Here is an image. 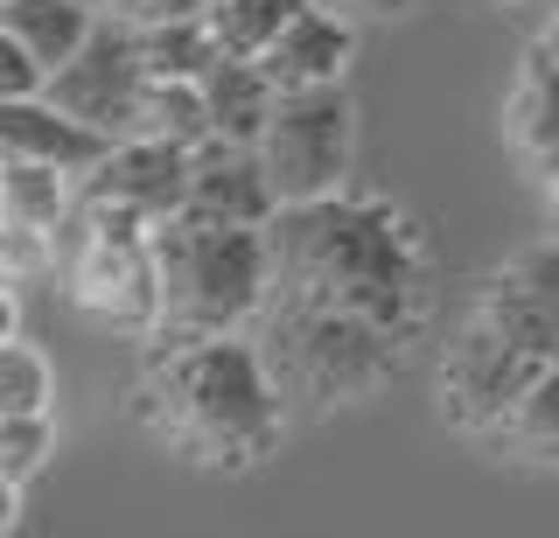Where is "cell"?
Returning <instances> with one entry per match:
<instances>
[{"mask_svg": "<svg viewBox=\"0 0 559 538\" xmlns=\"http://www.w3.org/2000/svg\"><path fill=\"white\" fill-rule=\"evenodd\" d=\"M273 246V301L364 315L413 336L427 315V246L413 217L378 196H322L280 203L266 224Z\"/></svg>", "mask_w": 559, "mask_h": 538, "instance_id": "6da1fadb", "label": "cell"}, {"mask_svg": "<svg viewBox=\"0 0 559 538\" xmlns=\"http://www.w3.org/2000/svg\"><path fill=\"white\" fill-rule=\"evenodd\" d=\"M0 28L22 36L43 71H57V63H70L84 49V36L98 28V8H84V0H0Z\"/></svg>", "mask_w": 559, "mask_h": 538, "instance_id": "9a60e30c", "label": "cell"}, {"mask_svg": "<svg viewBox=\"0 0 559 538\" xmlns=\"http://www.w3.org/2000/svg\"><path fill=\"white\" fill-rule=\"evenodd\" d=\"M329 8H349V14H406L413 0H329Z\"/></svg>", "mask_w": 559, "mask_h": 538, "instance_id": "cb8c5ba5", "label": "cell"}, {"mask_svg": "<svg viewBox=\"0 0 559 538\" xmlns=\"http://www.w3.org/2000/svg\"><path fill=\"white\" fill-rule=\"evenodd\" d=\"M43 84H49V71L28 57V43L0 28V98H35Z\"/></svg>", "mask_w": 559, "mask_h": 538, "instance_id": "7402d4cb", "label": "cell"}, {"mask_svg": "<svg viewBox=\"0 0 559 538\" xmlns=\"http://www.w3.org/2000/svg\"><path fill=\"white\" fill-rule=\"evenodd\" d=\"M189 211L231 217V224H273L280 196H273V182H266L259 147H238V141L189 147Z\"/></svg>", "mask_w": 559, "mask_h": 538, "instance_id": "7c38bea8", "label": "cell"}, {"mask_svg": "<svg viewBox=\"0 0 559 538\" xmlns=\"http://www.w3.org/2000/svg\"><path fill=\"white\" fill-rule=\"evenodd\" d=\"M154 280H162L154 336H238L273 301L266 224H231L210 211L162 217L154 224Z\"/></svg>", "mask_w": 559, "mask_h": 538, "instance_id": "3957f363", "label": "cell"}, {"mask_svg": "<svg viewBox=\"0 0 559 538\" xmlns=\"http://www.w3.org/2000/svg\"><path fill=\"white\" fill-rule=\"evenodd\" d=\"M538 49H546V57H559V8L546 14V28H538Z\"/></svg>", "mask_w": 559, "mask_h": 538, "instance_id": "484cf974", "label": "cell"}, {"mask_svg": "<svg viewBox=\"0 0 559 538\" xmlns=\"http://www.w3.org/2000/svg\"><path fill=\"white\" fill-rule=\"evenodd\" d=\"M546 203H552V217H559V168L546 176Z\"/></svg>", "mask_w": 559, "mask_h": 538, "instance_id": "83f0119b", "label": "cell"}, {"mask_svg": "<svg viewBox=\"0 0 559 538\" xmlns=\"http://www.w3.org/2000/svg\"><path fill=\"white\" fill-rule=\"evenodd\" d=\"M197 84H203V106H210V141L259 147V133H266V119L280 106V84L266 77V63L259 57H217Z\"/></svg>", "mask_w": 559, "mask_h": 538, "instance_id": "5bb4252c", "label": "cell"}, {"mask_svg": "<svg viewBox=\"0 0 559 538\" xmlns=\"http://www.w3.org/2000/svg\"><path fill=\"white\" fill-rule=\"evenodd\" d=\"M503 441H511L518 462L559 468V363H546V371L518 392V406L503 413Z\"/></svg>", "mask_w": 559, "mask_h": 538, "instance_id": "e0dca14e", "label": "cell"}, {"mask_svg": "<svg viewBox=\"0 0 559 538\" xmlns=\"http://www.w3.org/2000/svg\"><path fill=\"white\" fill-rule=\"evenodd\" d=\"M49 447H57L49 413H0V476L8 482H28L49 462Z\"/></svg>", "mask_w": 559, "mask_h": 538, "instance_id": "44dd1931", "label": "cell"}, {"mask_svg": "<svg viewBox=\"0 0 559 538\" xmlns=\"http://www.w3.org/2000/svg\"><path fill=\"white\" fill-rule=\"evenodd\" d=\"M349 147H357V112H349L343 84H314V92H280V106L259 133V162L280 203H322L343 196Z\"/></svg>", "mask_w": 559, "mask_h": 538, "instance_id": "8992f818", "label": "cell"}, {"mask_svg": "<svg viewBox=\"0 0 559 538\" xmlns=\"http://www.w3.org/2000/svg\"><path fill=\"white\" fill-rule=\"evenodd\" d=\"M140 36V63H147V77H182L197 84L210 63L224 57L217 28H210V14H175V22H154V28H133Z\"/></svg>", "mask_w": 559, "mask_h": 538, "instance_id": "2e32d148", "label": "cell"}, {"mask_svg": "<svg viewBox=\"0 0 559 538\" xmlns=\"http://www.w3.org/2000/svg\"><path fill=\"white\" fill-rule=\"evenodd\" d=\"M140 92H147V63H140V36L112 14H98V28L84 36V49L70 63H57L43 84L49 106H63L70 119L98 127L105 141H127L133 133V112H140Z\"/></svg>", "mask_w": 559, "mask_h": 538, "instance_id": "52a82bcc", "label": "cell"}, {"mask_svg": "<svg viewBox=\"0 0 559 538\" xmlns=\"http://www.w3.org/2000/svg\"><path fill=\"white\" fill-rule=\"evenodd\" d=\"M203 0H105V14L127 28H154V22H175V14H197Z\"/></svg>", "mask_w": 559, "mask_h": 538, "instance_id": "603a6c76", "label": "cell"}, {"mask_svg": "<svg viewBox=\"0 0 559 538\" xmlns=\"http://www.w3.org/2000/svg\"><path fill=\"white\" fill-rule=\"evenodd\" d=\"M133 420L197 468H252L280 441V378L238 336H162L140 363Z\"/></svg>", "mask_w": 559, "mask_h": 538, "instance_id": "7a4b0ae2", "label": "cell"}, {"mask_svg": "<svg viewBox=\"0 0 559 538\" xmlns=\"http://www.w3.org/2000/svg\"><path fill=\"white\" fill-rule=\"evenodd\" d=\"M14 336V294H8V280H0V343Z\"/></svg>", "mask_w": 559, "mask_h": 538, "instance_id": "4316f807", "label": "cell"}, {"mask_svg": "<svg viewBox=\"0 0 559 538\" xmlns=\"http://www.w3.org/2000/svg\"><path fill=\"white\" fill-rule=\"evenodd\" d=\"M0 413H49V363L22 336L0 343Z\"/></svg>", "mask_w": 559, "mask_h": 538, "instance_id": "ffe728a7", "label": "cell"}, {"mask_svg": "<svg viewBox=\"0 0 559 538\" xmlns=\"http://www.w3.org/2000/svg\"><path fill=\"white\" fill-rule=\"evenodd\" d=\"M294 8H301V0H217V8H203V14H210V28H217L224 57H266V43L294 22Z\"/></svg>", "mask_w": 559, "mask_h": 538, "instance_id": "d6986e66", "label": "cell"}, {"mask_svg": "<svg viewBox=\"0 0 559 538\" xmlns=\"http://www.w3.org/2000/svg\"><path fill=\"white\" fill-rule=\"evenodd\" d=\"M133 133H147V141H175V147H203V141H210L203 84L147 77V92H140V112H133Z\"/></svg>", "mask_w": 559, "mask_h": 538, "instance_id": "ac0fdd59", "label": "cell"}, {"mask_svg": "<svg viewBox=\"0 0 559 538\" xmlns=\"http://www.w3.org/2000/svg\"><path fill=\"white\" fill-rule=\"evenodd\" d=\"M105 147L112 141H105L98 127L70 119L63 106H49L43 92L0 98V162H43V168H63V176H84Z\"/></svg>", "mask_w": 559, "mask_h": 538, "instance_id": "8fae6325", "label": "cell"}, {"mask_svg": "<svg viewBox=\"0 0 559 538\" xmlns=\"http://www.w3.org/2000/svg\"><path fill=\"white\" fill-rule=\"evenodd\" d=\"M78 196L119 203V211L162 224V217H175V211H189V147L147 141V133H127V141H112L92 168H84Z\"/></svg>", "mask_w": 559, "mask_h": 538, "instance_id": "ba28073f", "label": "cell"}, {"mask_svg": "<svg viewBox=\"0 0 559 538\" xmlns=\"http://www.w3.org/2000/svg\"><path fill=\"white\" fill-rule=\"evenodd\" d=\"M63 294L78 315L127 336H154L162 328V280H154V224L119 211V203L78 196L63 238H57Z\"/></svg>", "mask_w": 559, "mask_h": 538, "instance_id": "277c9868", "label": "cell"}, {"mask_svg": "<svg viewBox=\"0 0 559 538\" xmlns=\"http://www.w3.org/2000/svg\"><path fill=\"white\" fill-rule=\"evenodd\" d=\"M503 141L532 176H552L559 168V57L546 49H524L518 77H511V98H503Z\"/></svg>", "mask_w": 559, "mask_h": 538, "instance_id": "4fadbf2b", "label": "cell"}, {"mask_svg": "<svg viewBox=\"0 0 559 538\" xmlns=\"http://www.w3.org/2000/svg\"><path fill=\"white\" fill-rule=\"evenodd\" d=\"M14 511H22V482L0 476V531H14Z\"/></svg>", "mask_w": 559, "mask_h": 538, "instance_id": "d4e9b609", "label": "cell"}, {"mask_svg": "<svg viewBox=\"0 0 559 538\" xmlns=\"http://www.w3.org/2000/svg\"><path fill=\"white\" fill-rule=\"evenodd\" d=\"M349 57H357V36H349L343 14H329V0H301L294 22L266 43V77L280 92H314V84H343Z\"/></svg>", "mask_w": 559, "mask_h": 538, "instance_id": "30bf717a", "label": "cell"}, {"mask_svg": "<svg viewBox=\"0 0 559 538\" xmlns=\"http://www.w3.org/2000/svg\"><path fill=\"white\" fill-rule=\"evenodd\" d=\"M399 350H406V336L364 315L280 308L273 322V378L301 385L322 406H343V398H364L371 385H384L399 371Z\"/></svg>", "mask_w": 559, "mask_h": 538, "instance_id": "5b68a950", "label": "cell"}, {"mask_svg": "<svg viewBox=\"0 0 559 538\" xmlns=\"http://www.w3.org/2000/svg\"><path fill=\"white\" fill-rule=\"evenodd\" d=\"M84 8H98V14H105V0H84Z\"/></svg>", "mask_w": 559, "mask_h": 538, "instance_id": "f1b7e54d", "label": "cell"}, {"mask_svg": "<svg viewBox=\"0 0 559 538\" xmlns=\"http://www.w3.org/2000/svg\"><path fill=\"white\" fill-rule=\"evenodd\" d=\"M203 8H217V0H203Z\"/></svg>", "mask_w": 559, "mask_h": 538, "instance_id": "f546056e", "label": "cell"}, {"mask_svg": "<svg viewBox=\"0 0 559 538\" xmlns=\"http://www.w3.org/2000/svg\"><path fill=\"white\" fill-rule=\"evenodd\" d=\"M476 308L532 363H559V238H546V246H524L511 266L483 287Z\"/></svg>", "mask_w": 559, "mask_h": 538, "instance_id": "9c48e42d", "label": "cell"}]
</instances>
